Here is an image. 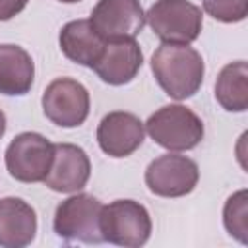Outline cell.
<instances>
[{
  "label": "cell",
  "mask_w": 248,
  "mask_h": 248,
  "mask_svg": "<svg viewBox=\"0 0 248 248\" xmlns=\"http://www.w3.org/2000/svg\"><path fill=\"white\" fill-rule=\"evenodd\" d=\"M151 72L169 97L184 101L202 87L205 64L190 45L163 43L151 56Z\"/></svg>",
  "instance_id": "obj_1"
},
{
  "label": "cell",
  "mask_w": 248,
  "mask_h": 248,
  "mask_svg": "<svg viewBox=\"0 0 248 248\" xmlns=\"http://www.w3.org/2000/svg\"><path fill=\"white\" fill-rule=\"evenodd\" d=\"M149 138L169 151L194 149L203 140L202 118L184 105H165L143 124Z\"/></svg>",
  "instance_id": "obj_2"
},
{
  "label": "cell",
  "mask_w": 248,
  "mask_h": 248,
  "mask_svg": "<svg viewBox=\"0 0 248 248\" xmlns=\"http://www.w3.org/2000/svg\"><path fill=\"white\" fill-rule=\"evenodd\" d=\"M103 242L124 248H140L151 236L149 211L134 200H114L101 211Z\"/></svg>",
  "instance_id": "obj_3"
},
{
  "label": "cell",
  "mask_w": 248,
  "mask_h": 248,
  "mask_svg": "<svg viewBox=\"0 0 248 248\" xmlns=\"http://www.w3.org/2000/svg\"><path fill=\"white\" fill-rule=\"evenodd\" d=\"M145 21L163 43L190 45L203 27L202 8L188 0H155L145 14Z\"/></svg>",
  "instance_id": "obj_4"
},
{
  "label": "cell",
  "mask_w": 248,
  "mask_h": 248,
  "mask_svg": "<svg viewBox=\"0 0 248 248\" xmlns=\"http://www.w3.org/2000/svg\"><path fill=\"white\" fill-rule=\"evenodd\" d=\"M101 211L103 203L91 194H76L58 203L54 211V232L70 242L99 244L101 234Z\"/></svg>",
  "instance_id": "obj_5"
},
{
  "label": "cell",
  "mask_w": 248,
  "mask_h": 248,
  "mask_svg": "<svg viewBox=\"0 0 248 248\" xmlns=\"http://www.w3.org/2000/svg\"><path fill=\"white\" fill-rule=\"evenodd\" d=\"M54 143L37 132L17 134L6 147V169L19 182H43L50 170Z\"/></svg>",
  "instance_id": "obj_6"
},
{
  "label": "cell",
  "mask_w": 248,
  "mask_h": 248,
  "mask_svg": "<svg viewBox=\"0 0 248 248\" xmlns=\"http://www.w3.org/2000/svg\"><path fill=\"white\" fill-rule=\"evenodd\" d=\"M43 112L45 116L62 128L81 126L89 114V91L72 78L52 79L43 93Z\"/></svg>",
  "instance_id": "obj_7"
},
{
  "label": "cell",
  "mask_w": 248,
  "mask_h": 248,
  "mask_svg": "<svg viewBox=\"0 0 248 248\" xmlns=\"http://www.w3.org/2000/svg\"><path fill=\"white\" fill-rule=\"evenodd\" d=\"M200 180L196 161L186 155L167 153L153 159L145 169V184L151 194L161 198H180L190 194Z\"/></svg>",
  "instance_id": "obj_8"
},
{
  "label": "cell",
  "mask_w": 248,
  "mask_h": 248,
  "mask_svg": "<svg viewBox=\"0 0 248 248\" xmlns=\"http://www.w3.org/2000/svg\"><path fill=\"white\" fill-rule=\"evenodd\" d=\"M89 21L103 41H122L141 33L145 14L140 0H99Z\"/></svg>",
  "instance_id": "obj_9"
},
{
  "label": "cell",
  "mask_w": 248,
  "mask_h": 248,
  "mask_svg": "<svg viewBox=\"0 0 248 248\" xmlns=\"http://www.w3.org/2000/svg\"><path fill=\"white\" fill-rule=\"evenodd\" d=\"M145 138L143 122L126 110H112L103 116L97 128V143L108 157L132 155Z\"/></svg>",
  "instance_id": "obj_10"
},
{
  "label": "cell",
  "mask_w": 248,
  "mask_h": 248,
  "mask_svg": "<svg viewBox=\"0 0 248 248\" xmlns=\"http://www.w3.org/2000/svg\"><path fill=\"white\" fill-rule=\"evenodd\" d=\"M91 176V163L87 153L74 143H54V157L45 184L62 194L79 192Z\"/></svg>",
  "instance_id": "obj_11"
},
{
  "label": "cell",
  "mask_w": 248,
  "mask_h": 248,
  "mask_svg": "<svg viewBox=\"0 0 248 248\" xmlns=\"http://www.w3.org/2000/svg\"><path fill=\"white\" fill-rule=\"evenodd\" d=\"M143 64V54L136 39L105 41L103 52L91 66L95 74L108 85L130 83Z\"/></svg>",
  "instance_id": "obj_12"
},
{
  "label": "cell",
  "mask_w": 248,
  "mask_h": 248,
  "mask_svg": "<svg viewBox=\"0 0 248 248\" xmlns=\"http://www.w3.org/2000/svg\"><path fill=\"white\" fill-rule=\"evenodd\" d=\"M37 232V213L21 198L0 200V246L23 248L33 242Z\"/></svg>",
  "instance_id": "obj_13"
},
{
  "label": "cell",
  "mask_w": 248,
  "mask_h": 248,
  "mask_svg": "<svg viewBox=\"0 0 248 248\" xmlns=\"http://www.w3.org/2000/svg\"><path fill=\"white\" fill-rule=\"evenodd\" d=\"M58 43H60V50L62 54L79 64V66H93L97 62V58L103 52L105 41L97 35V31L93 29L89 19H74L68 21L58 35Z\"/></svg>",
  "instance_id": "obj_14"
},
{
  "label": "cell",
  "mask_w": 248,
  "mask_h": 248,
  "mask_svg": "<svg viewBox=\"0 0 248 248\" xmlns=\"http://www.w3.org/2000/svg\"><path fill=\"white\" fill-rule=\"evenodd\" d=\"M35 78L31 54L19 45H0V93L25 95Z\"/></svg>",
  "instance_id": "obj_15"
},
{
  "label": "cell",
  "mask_w": 248,
  "mask_h": 248,
  "mask_svg": "<svg viewBox=\"0 0 248 248\" xmlns=\"http://www.w3.org/2000/svg\"><path fill=\"white\" fill-rule=\"evenodd\" d=\"M215 99L229 112L248 108V64L244 60L223 66L215 81Z\"/></svg>",
  "instance_id": "obj_16"
},
{
  "label": "cell",
  "mask_w": 248,
  "mask_h": 248,
  "mask_svg": "<svg viewBox=\"0 0 248 248\" xmlns=\"http://www.w3.org/2000/svg\"><path fill=\"white\" fill-rule=\"evenodd\" d=\"M223 223L231 236H234L242 244L248 242V194L246 190L234 192L225 202Z\"/></svg>",
  "instance_id": "obj_17"
},
{
  "label": "cell",
  "mask_w": 248,
  "mask_h": 248,
  "mask_svg": "<svg viewBox=\"0 0 248 248\" xmlns=\"http://www.w3.org/2000/svg\"><path fill=\"white\" fill-rule=\"evenodd\" d=\"M203 10L217 21L236 23L248 14V0H203Z\"/></svg>",
  "instance_id": "obj_18"
},
{
  "label": "cell",
  "mask_w": 248,
  "mask_h": 248,
  "mask_svg": "<svg viewBox=\"0 0 248 248\" xmlns=\"http://www.w3.org/2000/svg\"><path fill=\"white\" fill-rule=\"evenodd\" d=\"M29 0H0V21H8L16 17L23 8L27 6Z\"/></svg>",
  "instance_id": "obj_19"
},
{
  "label": "cell",
  "mask_w": 248,
  "mask_h": 248,
  "mask_svg": "<svg viewBox=\"0 0 248 248\" xmlns=\"http://www.w3.org/2000/svg\"><path fill=\"white\" fill-rule=\"evenodd\" d=\"M4 132H6V116H4V112L0 110V138L4 136Z\"/></svg>",
  "instance_id": "obj_20"
},
{
  "label": "cell",
  "mask_w": 248,
  "mask_h": 248,
  "mask_svg": "<svg viewBox=\"0 0 248 248\" xmlns=\"http://www.w3.org/2000/svg\"><path fill=\"white\" fill-rule=\"evenodd\" d=\"M58 2H64V4H76V2H79V0H58Z\"/></svg>",
  "instance_id": "obj_21"
}]
</instances>
